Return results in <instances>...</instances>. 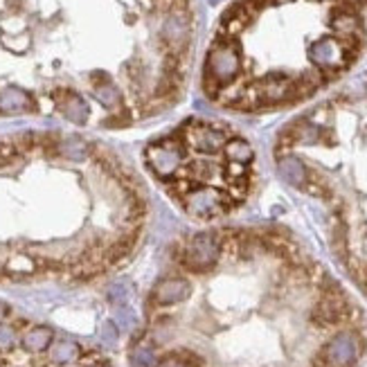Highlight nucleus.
I'll list each match as a JSON object with an SVG mask.
<instances>
[{
  "mask_svg": "<svg viewBox=\"0 0 367 367\" xmlns=\"http://www.w3.org/2000/svg\"><path fill=\"white\" fill-rule=\"evenodd\" d=\"M192 293V284L185 278H167L158 282V287L151 293V298L158 307H169V304H178L187 300Z\"/></svg>",
  "mask_w": 367,
  "mask_h": 367,
  "instance_id": "423d86ee",
  "label": "nucleus"
},
{
  "mask_svg": "<svg viewBox=\"0 0 367 367\" xmlns=\"http://www.w3.org/2000/svg\"><path fill=\"white\" fill-rule=\"evenodd\" d=\"M313 320L322 324V327H329V324H338L343 320H347L350 315V304L347 300L343 298V293L338 291V287H331L327 293H324V298L315 304L313 309Z\"/></svg>",
  "mask_w": 367,
  "mask_h": 367,
  "instance_id": "39448f33",
  "label": "nucleus"
},
{
  "mask_svg": "<svg viewBox=\"0 0 367 367\" xmlns=\"http://www.w3.org/2000/svg\"><path fill=\"white\" fill-rule=\"evenodd\" d=\"M361 354V340L352 331H343L324 345L318 356L320 367H352Z\"/></svg>",
  "mask_w": 367,
  "mask_h": 367,
  "instance_id": "20e7f679",
  "label": "nucleus"
},
{
  "mask_svg": "<svg viewBox=\"0 0 367 367\" xmlns=\"http://www.w3.org/2000/svg\"><path fill=\"white\" fill-rule=\"evenodd\" d=\"M223 154H226L228 162H234V165H243L248 167L254 160V151L243 138H230L223 147Z\"/></svg>",
  "mask_w": 367,
  "mask_h": 367,
  "instance_id": "0eeeda50",
  "label": "nucleus"
},
{
  "mask_svg": "<svg viewBox=\"0 0 367 367\" xmlns=\"http://www.w3.org/2000/svg\"><path fill=\"white\" fill-rule=\"evenodd\" d=\"M203 361L192 352H171L162 356L156 367H201Z\"/></svg>",
  "mask_w": 367,
  "mask_h": 367,
  "instance_id": "9b49d317",
  "label": "nucleus"
},
{
  "mask_svg": "<svg viewBox=\"0 0 367 367\" xmlns=\"http://www.w3.org/2000/svg\"><path fill=\"white\" fill-rule=\"evenodd\" d=\"M154 363H156V356L151 354V350L142 347V350H138L136 356H134V365H136V367H151Z\"/></svg>",
  "mask_w": 367,
  "mask_h": 367,
  "instance_id": "4468645a",
  "label": "nucleus"
},
{
  "mask_svg": "<svg viewBox=\"0 0 367 367\" xmlns=\"http://www.w3.org/2000/svg\"><path fill=\"white\" fill-rule=\"evenodd\" d=\"M7 271L12 273H32L34 271V261L27 257V254H16V257L9 259Z\"/></svg>",
  "mask_w": 367,
  "mask_h": 367,
  "instance_id": "f8f14e48",
  "label": "nucleus"
},
{
  "mask_svg": "<svg viewBox=\"0 0 367 367\" xmlns=\"http://www.w3.org/2000/svg\"><path fill=\"white\" fill-rule=\"evenodd\" d=\"M223 243L217 232H196L180 252V264L192 273H208L217 266Z\"/></svg>",
  "mask_w": 367,
  "mask_h": 367,
  "instance_id": "f03ea898",
  "label": "nucleus"
},
{
  "mask_svg": "<svg viewBox=\"0 0 367 367\" xmlns=\"http://www.w3.org/2000/svg\"><path fill=\"white\" fill-rule=\"evenodd\" d=\"M189 149L182 142V138L176 134V138H165L160 142H154L147 151H145V160L147 167L154 171L160 180H174L180 167L185 165Z\"/></svg>",
  "mask_w": 367,
  "mask_h": 367,
  "instance_id": "f257e3e1",
  "label": "nucleus"
},
{
  "mask_svg": "<svg viewBox=\"0 0 367 367\" xmlns=\"http://www.w3.org/2000/svg\"><path fill=\"white\" fill-rule=\"evenodd\" d=\"M280 171H282V176L295 187H304V182H307V178H309L307 167H304L302 162L298 158H293V156H284L280 160Z\"/></svg>",
  "mask_w": 367,
  "mask_h": 367,
  "instance_id": "1a4fd4ad",
  "label": "nucleus"
},
{
  "mask_svg": "<svg viewBox=\"0 0 367 367\" xmlns=\"http://www.w3.org/2000/svg\"><path fill=\"white\" fill-rule=\"evenodd\" d=\"M23 347L27 352H32V354H41V352H45L50 345H52V329H48V327H32L29 331H25L23 336Z\"/></svg>",
  "mask_w": 367,
  "mask_h": 367,
  "instance_id": "6e6552de",
  "label": "nucleus"
},
{
  "mask_svg": "<svg viewBox=\"0 0 367 367\" xmlns=\"http://www.w3.org/2000/svg\"><path fill=\"white\" fill-rule=\"evenodd\" d=\"M180 203L187 214H192V217H196V219H203V221L219 219L234 208V203L230 201L226 192L214 189V187H201V185L189 189L185 196L180 199Z\"/></svg>",
  "mask_w": 367,
  "mask_h": 367,
  "instance_id": "7ed1b4c3",
  "label": "nucleus"
},
{
  "mask_svg": "<svg viewBox=\"0 0 367 367\" xmlns=\"http://www.w3.org/2000/svg\"><path fill=\"white\" fill-rule=\"evenodd\" d=\"M14 340H16L14 329L9 327V324H0V350H3V352L12 350L14 347Z\"/></svg>",
  "mask_w": 367,
  "mask_h": 367,
  "instance_id": "ddd939ff",
  "label": "nucleus"
},
{
  "mask_svg": "<svg viewBox=\"0 0 367 367\" xmlns=\"http://www.w3.org/2000/svg\"><path fill=\"white\" fill-rule=\"evenodd\" d=\"M7 313H9V307H7L5 302H0V322L7 318Z\"/></svg>",
  "mask_w": 367,
  "mask_h": 367,
  "instance_id": "2eb2a0df",
  "label": "nucleus"
},
{
  "mask_svg": "<svg viewBox=\"0 0 367 367\" xmlns=\"http://www.w3.org/2000/svg\"><path fill=\"white\" fill-rule=\"evenodd\" d=\"M79 356H81V350L73 340H59L52 345V350H50V359H52L55 363H61V365L75 363Z\"/></svg>",
  "mask_w": 367,
  "mask_h": 367,
  "instance_id": "9d476101",
  "label": "nucleus"
}]
</instances>
